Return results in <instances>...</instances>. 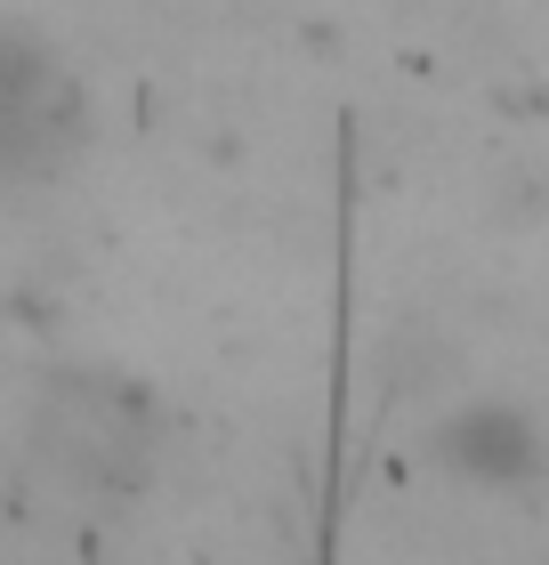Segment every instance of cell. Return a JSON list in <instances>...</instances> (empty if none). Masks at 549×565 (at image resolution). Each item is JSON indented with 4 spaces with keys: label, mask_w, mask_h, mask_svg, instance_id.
<instances>
[{
    "label": "cell",
    "mask_w": 549,
    "mask_h": 565,
    "mask_svg": "<svg viewBox=\"0 0 549 565\" xmlns=\"http://www.w3.org/2000/svg\"><path fill=\"white\" fill-rule=\"evenodd\" d=\"M429 469L453 477L461 493L526 501L549 484V420L526 396H461L453 413L429 420Z\"/></svg>",
    "instance_id": "6da1fadb"
},
{
    "label": "cell",
    "mask_w": 549,
    "mask_h": 565,
    "mask_svg": "<svg viewBox=\"0 0 549 565\" xmlns=\"http://www.w3.org/2000/svg\"><path fill=\"white\" fill-rule=\"evenodd\" d=\"M89 130V97L33 33H0V178H57Z\"/></svg>",
    "instance_id": "7a4b0ae2"
},
{
    "label": "cell",
    "mask_w": 549,
    "mask_h": 565,
    "mask_svg": "<svg viewBox=\"0 0 549 565\" xmlns=\"http://www.w3.org/2000/svg\"><path fill=\"white\" fill-rule=\"evenodd\" d=\"M57 460H73L89 484H138L154 460V396L129 380H73L41 436Z\"/></svg>",
    "instance_id": "3957f363"
}]
</instances>
